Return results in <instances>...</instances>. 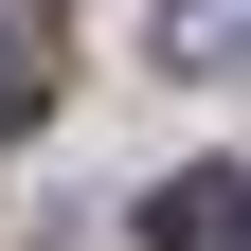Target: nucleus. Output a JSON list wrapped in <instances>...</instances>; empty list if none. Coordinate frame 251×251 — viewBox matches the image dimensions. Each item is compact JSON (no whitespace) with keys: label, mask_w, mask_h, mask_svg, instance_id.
Instances as JSON below:
<instances>
[{"label":"nucleus","mask_w":251,"mask_h":251,"mask_svg":"<svg viewBox=\"0 0 251 251\" xmlns=\"http://www.w3.org/2000/svg\"><path fill=\"white\" fill-rule=\"evenodd\" d=\"M144 251H251V179H233V162L162 179V198H144Z\"/></svg>","instance_id":"1"},{"label":"nucleus","mask_w":251,"mask_h":251,"mask_svg":"<svg viewBox=\"0 0 251 251\" xmlns=\"http://www.w3.org/2000/svg\"><path fill=\"white\" fill-rule=\"evenodd\" d=\"M162 54H179V72H233V54H251V0H162Z\"/></svg>","instance_id":"2"},{"label":"nucleus","mask_w":251,"mask_h":251,"mask_svg":"<svg viewBox=\"0 0 251 251\" xmlns=\"http://www.w3.org/2000/svg\"><path fill=\"white\" fill-rule=\"evenodd\" d=\"M36 90H54V18H0V126H36Z\"/></svg>","instance_id":"3"}]
</instances>
